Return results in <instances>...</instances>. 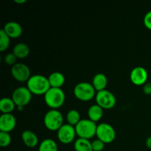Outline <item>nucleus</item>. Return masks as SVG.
I'll use <instances>...</instances> for the list:
<instances>
[{
    "label": "nucleus",
    "mask_w": 151,
    "mask_h": 151,
    "mask_svg": "<svg viewBox=\"0 0 151 151\" xmlns=\"http://www.w3.org/2000/svg\"><path fill=\"white\" fill-rule=\"evenodd\" d=\"M92 86L95 88L96 91H100L106 90L108 85V79L106 75L103 73H98L95 75L92 80Z\"/></svg>",
    "instance_id": "obj_16"
},
{
    "label": "nucleus",
    "mask_w": 151,
    "mask_h": 151,
    "mask_svg": "<svg viewBox=\"0 0 151 151\" xmlns=\"http://www.w3.org/2000/svg\"><path fill=\"white\" fill-rule=\"evenodd\" d=\"M16 119L12 114H2L0 116V131L10 133L14 130Z\"/></svg>",
    "instance_id": "obj_12"
},
{
    "label": "nucleus",
    "mask_w": 151,
    "mask_h": 151,
    "mask_svg": "<svg viewBox=\"0 0 151 151\" xmlns=\"http://www.w3.org/2000/svg\"><path fill=\"white\" fill-rule=\"evenodd\" d=\"M96 136L98 139L101 140L105 144H110L116 138V131L110 124L103 122L97 125Z\"/></svg>",
    "instance_id": "obj_6"
},
{
    "label": "nucleus",
    "mask_w": 151,
    "mask_h": 151,
    "mask_svg": "<svg viewBox=\"0 0 151 151\" xmlns=\"http://www.w3.org/2000/svg\"><path fill=\"white\" fill-rule=\"evenodd\" d=\"M103 116V109L97 104L92 105L88 109V116L90 120L97 122L102 119Z\"/></svg>",
    "instance_id": "obj_17"
},
{
    "label": "nucleus",
    "mask_w": 151,
    "mask_h": 151,
    "mask_svg": "<svg viewBox=\"0 0 151 151\" xmlns=\"http://www.w3.org/2000/svg\"><path fill=\"white\" fill-rule=\"evenodd\" d=\"M74 95L78 100L83 102H88L96 96V90L92 84L87 82H81L74 88Z\"/></svg>",
    "instance_id": "obj_4"
},
{
    "label": "nucleus",
    "mask_w": 151,
    "mask_h": 151,
    "mask_svg": "<svg viewBox=\"0 0 151 151\" xmlns=\"http://www.w3.org/2000/svg\"><path fill=\"white\" fill-rule=\"evenodd\" d=\"M14 1L17 4H24L27 1V0H14Z\"/></svg>",
    "instance_id": "obj_30"
},
{
    "label": "nucleus",
    "mask_w": 151,
    "mask_h": 151,
    "mask_svg": "<svg viewBox=\"0 0 151 151\" xmlns=\"http://www.w3.org/2000/svg\"><path fill=\"white\" fill-rule=\"evenodd\" d=\"M74 148L75 151H93L91 142L89 139L78 138L74 143Z\"/></svg>",
    "instance_id": "obj_20"
},
{
    "label": "nucleus",
    "mask_w": 151,
    "mask_h": 151,
    "mask_svg": "<svg viewBox=\"0 0 151 151\" xmlns=\"http://www.w3.org/2000/svg\"><path fill=\"white\" fill-rule=\"evenodd\" d=\"M30 52V50L27 44L24 43H19L14 46L13 53L16 56L17 58H25L27 57Z\"/></svg>",
    "instance_id": "obj_18"
},
{
    "label": "nucleus",
    "mask_w": 151,
    "mask_h": 151,
    "mask_svg": "<svg viewBox=\"0 0 151 151\" xmlns=\"http://www.w3.org/2000/svg\"><path fill=\"white\" fill-rule=\"evenodd\" d=\"M96 104L102 108L104 110H109L113 109L116 103V97L114 94L110 91L103 90V91H98L95 96Z\"/></svg>",
    "instance_id": "obj_7"
},
{
    "label": "nucleus",
    "mask_w": 151,
    "mask_h": 151,
    "mask_svg": "<svg viewBox=\"0 0 151 151\" xmlns=\"http://www.w3.org/2000/svg\"><path fill=\"white\" fill-rule=\"evenodd\" d=\"M11 137L9 133L0 131V146L1 147H6L9 146L11 143Z\"/></svg>",
    "instance_id": "obj_24"
},
{
    "label": "nucleus",
    "mask_w": 151,
    "mask_h": 151,
    "mask_svg": "<svg viewBox=\"0 0 151 151\" xmlns=\"http://www.w3.org/2000/svg\"><path fill=\"white\" fill-rule=\"evenodd\" d=\"M66 120H67L68 124L74 127L76 126L81 120L79 111L75 109H72V110L69 111L66 114Z\"/></svg>",
    "instance_id": "obj_22"
},
{
    "label": "nucleus",
    "mask_w": 151,
    "mask_h": 151,
    "mask_svg": "<svg viewBox=\"0 0 151 151\" xmlns=\"http://www.w3.org/2000/svg\"><path fill=\"white\" fill-rule=\"evenodd\" d=\"M105 143L102 142L101 140L97 139L94 140L91 142V145H92V150L93 151H102L105 147Z\"/></svg>",
    "instance_id": "obj_26"
},
{
    "label": "nucleus",
    "mask_w": 151,
    "mask_h": 151,
    "mask_svg": "<svg viewBox=\"0 0 151 151\" xmlns=\"http://www.w3.org/2000/svg\"><path fill=\"white\" fill-rule=\"evenodd\" d=\"M44 124L49 131H58L63 125V114L58 110L51 109L44 115Z\"/></svg>",
    "instance_id": "obj_5"
},
{
    "label": "nucleus",
    "mask_w": 151,
    "mask_h": 151,
    "mask_svg": "<svg viewBox=\"0 0 151 151\" xmlns=\"http://www.w3.org/2000/svg\"><path fill=\"white\" fill-rule=\"evenodd\" d=\"M11 75L19 82H27L31 77L29 68L26 64L17 63L11 68Z\"/></svg>",
    "instance_id": "obj_10"
},
{
    "label": "nucleus",
    "mask_w": 151,
    "mask_h": 151,
    "mask_svg": "<svg viewBox=\"0 0 151 151\" xmlns=\"http://www.w3.org/2000/svg\"><path fill=\"white\" fill-rule=\"evenodd\" d=\"M16 107L13 99L4 97L0 100V111L2 114H11Z\"/></svg>",
    "instance_id": "obj_19"
},
{
    "label": "nucleus",
    "mask_w": 151,
    "mask_h": 151,
    "mask_svg": "<svg viewBox=\"0 0 151 151\" xmlns=\"http://www.w3.org/2000/svg\"><path fill=\"white\" fill-rule=\"evenodd\" d=\"M143 92L146 95H151V82H147L143 86Z\"/></svg>",
    "instance_id": "obj_28"
},
{
    "label": "nucleus",
    "mask_w": 151,
    "mask_h": 151,
    "mask_svg": "<svg viewBox=\"0 0 151 151\" xmlns=\"http://www.w3.org/2000/svg\"><path fill=\"white\" fill-rule=\"evenodd\" d=\"M145 144H146V146H147V148L150 149L151 150V137H148V138L146 139Z\"/></svg>",
    "instance_id": "obj_29"
},
{
    "label": "nucleus",
    "mask_w": 151,
    "mask_h": 151,
    "mask_svg": "<svg viewBox=\"0 0 151 151\" xmlns=\"http://www.w3.org/2000/svg\"><path fill=\"white\" fill-rule=\"evenodd\" d=\"M16 60H17V58L13 52L8 53V54L5 55L4 57V63H6L8 66H14L15 64L17 63Z\"/></svg>",
    "instance_id": "obj_25"
},
{
    "label": "nucleus",
    "mask_w": 151,
    "mask_h": 151,
    "mask_svg": "<svg viewBox=\"0 0 151 151\" xmlns=\"http://www.w3.org/2000/svg\"><path fill=\"white\" fill-rule=\"evenodd\" d=\"M97 128L96 122L90 120L89 119H81L75 126V131L78 138L90 139L96 136Z\"/></svg>",
    "instance_id": "obj_3"
},
{
    "label": "nucleus",
    "mask_w": 151,
    "mask_h": 151,
    "mask_svg": "<svg viewBox=\"0 0 151 151\" xmlns=\"http://www.w3.org/2000/svg\"><path fill=\"white\" fill-rule=\"evenodd\" d=\"M10 38L7 35L4 29L0 30V51L4 52L7 50L10 46Z\"/></svg>",
    "instance_id": "obj_23"
},
{
    "label": "nucleus",
    "mask_w": 151,
    "mask_h": 151,
    "mask_svg": "<svg viewBox=\"0 0 151 151\" xmlns=\"http://www.w3.org/2000/svg\"><path fill=\"white\" fill-rule=\"evenodd\" d=\"M3 29L10 38H19L23 32L22 27L20 24L16 22H7L4 26Z\"/></svg>",
    "instance_id": "obj_13"
},
{
    "label": "nucleus",
    "mask_w": 151,
    "mask_h": 151,
    "mask_svg": "<svg viewBox=\"0 0 151 151\" xmlns=\"http://www.w3.org/2000/svg\"><path fill=\"white\" fill-rule=\"evenodd\" d=\"M148 78L147 71L142 66H137L132 69L130 74V79L133 84L136 86H144Z\"/></svg>",
    "instance_id": "obj_11"
},
{
    "label": "nucleus",
    "mask_w": 151,
    "mask_h": 151,
    "mask_svg": "<svg viewBox=\"0 0 151 151\" xmlns=\"http://www.w3.org/2000/svg\"><path fill=\"white\" fill-rule=\"evenodd\" d=\"M32 94L27 86H20L16 88L12 94V99L16 107H24L29 104L32 99Z\"/></svg>",
    "instance_id": "obj_8"
},
{
    "label": "nucleus",
    "mask_w": 151,
    "mask_h": 151,
    "mask_svg": "<svg viewBox=\"0 0 151 151\" xmlns=\"http://www.w3.org/2000/svg\"><path fill=\"white\" fill-rule=\"evenodd\" d=\"M38 151H58V147L55 141L52 139H46L40 144Z\"/></svg>",
    "instance_id": "obj_21"
},
{
    "label": "nucleus",
    "mask_w": 151,
    "mask_h": 151,
    "mask_svg": "<svg viewBox=\"0 0 151 151\" xmlns=\"http://www.w3.org/2000/svg\"><path fill=\"white\" fill-rule=\"evenodd\" d=\"M27 87L32 94L44 95L51 88L48 78L41 75H35L30 77L27 82Z\"/></svg>",
    "instance_id": "obj_1"
},
{
    "label": "nucleus",
    "mask_w": 151,
    "mask_h": 151,
    "mask_svg": "<svg viewBox=\"0 0 151 151\" xmlns=\"http://www.w3.org/2000/svg\"><path fill=\"white\" fill-rule=\"evenodd\" d=\"M48 80L51 88H61L66 81L64 75L59 72H54L50 74L48 77Z\"/></svg>",
    "instance_id": "obj_15"
},
{
    "label": "nucleus",
    "mask_w": 151,
    "mask_h": 151,
    "mask_svg": "<svg viewBox=\"0 0 151 151\" xmlns=\"http://www.w3.org/2000/svg\"><path fill=\"white\" fill-rule=\"evenodd\" d=\"M22 139L24 144L29 148H33L38 144V138L37 135L29 130H26L22 132Z\"/></svg>",
    "instance_id": "obj_14"
},
{
    "label": "nucleus",
    "mask_w": 151,
    "mask_h": 151,
    "mask_svg": "<svg viewBox=\"0 0 151 151\" xmlns=\"http://www.w3.org/2000/svg\"><path fill=\"white\" fill-rule=\"evenodd\" d=\"M57 132L59 142L64 145H69L74 142L77 136L75 127L68 123L63 124Z\"/></svg>",
    "instance_id": "obj_9"
},
{
    "label": "nucleus",
    "mask_w": 151,
    "mask_h": 151,
    "mask_svg": "<svg viewBox=\"0 0 151 151\" xmlns=\"http://www.w3.org/2000/svg\"><path fill=\"white\" fill-rule=\"evenodd\" d=\"M44 102L51 109L58 110L63 106L65 103L64 91L62 88H50V90L44 94Z\"/></svg>",
    "instance_id": "obj_2"
},
{
    "label": "nucleus",
    "mask_w": 151,
    "mask_h": 151,
    "mask_svg": "<svg viewBox=\"0 0 151 151\" xmlns=\"http://www.w3.org/2000/svg\"><path fill=\"white\" fill-rule=\"evenodd\" d=\"M143 22H144V24L145 26V27L151 30V10L146 13L144 17Z\"/></svg>",
    "instance_id": "obj_27"
}]
</instances>
